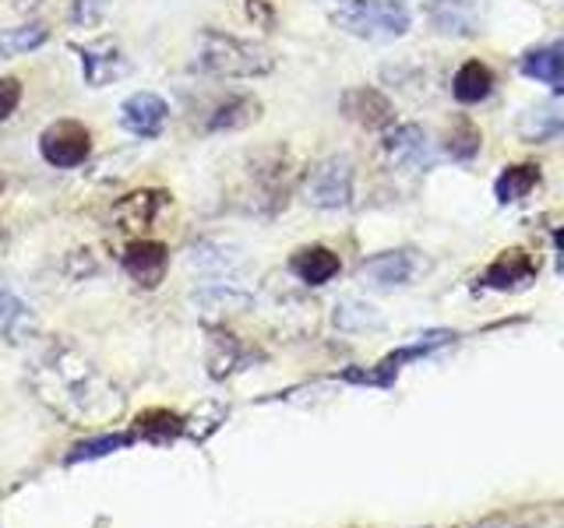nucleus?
<instances>
[{
  "mask_svg": "<svg viewBox=\"0 0 564 528\" xmlns=\"http://www.w3.org/2000/svg\"><path fill=\"white\" fill-rule=\"evenodd\" d=\"M194 307H198L205 317H219V314H237V310H251L254 296L243 293L237 286H226V282H212L208 289L194 293Z\"/></svg>",
  "mask_w": 564,
  "mask_h": 528,
  "instance_id": "6ab92c4d",
  "label": "nucleus"
},
{
  "mask_svg": "<svg viewBox=\"0 0 564 528\" xmlns=\"http://www.w3.org/2000/svg\"><path fill=\"white\" fill-rule=\"evenodd\" d=\"M32 331H35V317L29 314V307L8 289H0V334L11 342H22Z\"/></svg>",
  "mask_w": 564,
  "mask_h": 528,
  "instance_id": "4be33fe9",
  "label": "nucleus"
},
{
  "mask_svg": "<svg viewBox=\"0 0 564 528\" xmlns=\"http://www.w3.org/2000/svg\"><path fill=\"white\" fill-rule=\"evenodd\" d=\"M339 113L352 123H360L367 131H388L395 128V102L388 99L375 85H357L346 88L339 99Z\"/></svg>",
  "mask_w": 564,
  "mask_h": 528,
  "instance_id": "0eeeda50",
  "label": "nucleus"
},
{
  "mask_svg": "<svg viewBox=\"0 0 564 528\" xmlns=\"http://www.w3.org/2000/svg\"><path fill=\"white\" fill-rule=\"evenodd\" d=\"M170 120V106L163 96L155 92H134L128 102L120 106V123L123 131L134 138H159Z\"/></svg>",
  "mask_w": 564,
  "mask_h": 528,
  "instance_id": "f8f14e48",
  "label": "nucleus"
},
{
  "mask_svg": "<svg viewBox=\"0 0 564 528\" xmlns=\"http://www.w3.org/2000/svg\"><path fill=\"white\" fill-rule=\"evenodd\" d=\"M516 131L529 145H546V141L564 138V106H554V102L529 106L516 120Z\"/></svg>",
  "mask_w": 564,
  "mask_h": 528,
  "instance_id": "4468645a",
  "label": "nucleus"
},
{
  "mask_svg": "<svg viewBox=\"0 0 564 528\" xmlns=\"http://www.w3.org/2000/svg\"><path fill=\"white\" fill-rule=\"evenodd\" d=\"M170 205V194L163 187H145V190H131L123 194L120 201H113V211L110 219L120 233H145L152 229V222L159 219V211Z\"/></svg>",
  "mask_w": 564,
  "mask_h": 528,
  "instance_id": "6e6552de",
  "label": "nucleus"
},
{
  "mask_svg": "<svg viewBox=\"0 0 564 528\" xmlns=\"http://www.w3.org/2000/svg\"><path fill=\"white\" fill-rule=\"evenodd\" d=\"M29 387L67 427H110L123 413V392L78 345L53 339L29 363Z\"/></svg>",
  "mask_w": 564,
  "mask_h": 528,
  "instance_id": "f257e3e1",
  "label": "nucleus"
},
{
  "mask_svg": "<svg viewBox=\"0 0 564 528\" xmlns=\"http://www.w3.org/2000/svg\"><path fill=\"white\" fill-rule=\"evenodd\" d=\"M445 152L455 163H469L480 152V128L469 120V117H455L452 131L445 134Z\"/></svg>",
  "mask_w": 564,
  "mask_h": 528,
  "instance_id": "5701e85b",
  "label": "nucleus"
},
{
  "mask_svg": "<svg viewBox=\"0 0 564 528\" xmlns=\"http://www.w3.org/2000/svg\"><path fill=\"white\" fill-rule=\"evenodd\" d=\"M120 444H128V437H102V440H96V444H82L78 454H70V462H82V458H99V454L113 451Z\"/></svg>",
  "mask_w": 564,
  "mask_h": 528,
  "instance_id": "cd10ccee",
  "label": "nucleus"
},
{
  "mask_svg": "<svg viewBox=\"0 0 564 528\" xmlns=\"http://www.w3.org/2000/svg\"><path fill=\"white\" fill-rule=\"evenodd\" d=\"M536 184H540V166L536 163L505 166L498 180H494V198H498V205L522 201V198H529V194L536 190Z\"/></svg>",
  "mask_w": 564,
  "mask_h": 528,
  "instance_id": "412c9836",
  "label": "nucleus"
},
{
  "mask_svg": "<svg viewBox=\"0 0 564 528\" xmlns=\"http://www.w3.org/2000/svg\"><path fill=\"white\" fill-rule=\"evenodd\" d=\"M431 272V257L420 254V251H410V246H402V251H384V254H375L360 264V275L364 282L378 289H402V286H413L423 275Z\"/></svg>",
  "mask_w": 564,
  "mask_h": 528,
  "instance_id": "39448f33",
  "label": "nucleus"
},
{
  "mask_svg": "<svg viewBox=\"0 0 564 528\" xmlns=\"http://www.w3.org/2000/svg\"><path fill=\"white\" fill-rule=\"evenodd\" d=\"M18 102H22V81L18 78H0V120H8Z\"/></svg>",
  "mask_w": 564,
  "mask_h": 528,
  "instance_id": "bb28decb",
  "label": "nucleus"
},
{
  "mask_svg": "<svg viewBox=\"0 0 564 528\" xmlns=\"http://www.w3.org/2000/svg\"><path fill=\"white\" fill-rule=\"evenodd\" d=\"M519 70L525 78H533L540 85H551L557 96H564V40L554 46H540V50H529Z\"/></svg>",
  "mask_w": 564,
  "mask_h": 528,
  "instance_id": "dca6fc26",
  "label": "nucleus"
},
{
  "mask_svg": "<svg viewBox=\"0 0 564 528\" xmlns=\"http://www.w3.org/2000/svg\"><path fill=\"white\" fill-rule=\"evenodd\" d=\"M494 92V75L484 61H466L463 67L455 70L452 78V96L463 102V106H476L484 102Z\"/></svg>",
  "mask_w": 564,
  "mask_h": 528,
  "instance_id": "aec40b11",
  "label": "nucleus"
},
{
  "mask_svg": "<svg viewBox=\"0 0 564 528\" xmlns=\"http://www.w3.org/2000/svg\"><path fill=\"white\" fill-rule=\"evenodd\" d=\"M198 67L216 78H261L275 67V57L261 43L223 29H205L198 35Z\"/></svg>",
  "mask_w": 564,
  "mask_h": 528,
  "instance_id": "f03ea898",
  "label": "nucleus"
},
{
  "mask_svg": "<svg viewBox=\"0 0 564 528\" xmlns=\"http://www.w3.org/2000/svg\"><path fill=\"white\" fill-rule=\"evenodd\" d=\"M0 190H4V180H0Z\"/></svg>",
  "mask_w": 564,
  "mask_h": 528,
  "instance_id": "7c9ffc66",
  "label": "nucleus"
},
{
  "mask_svg": "<svg viewBox=\"0 0 564 528\" xmlns=\"http://www.w3.org/2000/svg\"><path fill=\"white\" fill-rule=\"evenodd\" d=\"M557 246H561V254H564V226L557 229Z\"/></svg>",
  "mask_w": 564,
  "mask_h": 528,
  "instance_id": "c756f323",
  "label": "nucleus"
},
{
  "mask_svg": "<svg viewBox=\"0 0 564 528\" xmlns=\"http://www.w3.org/2000/svg\"><path fill=\"white\" fill-rule=\"evenodd\" d=\"M427 22L445 35H476L484 25L480 0H427Z\"/></svg>",
  "mask_w": 564,
  "mask_h": 528,
  "instance_id": "ddd939ff",
  "label": "nucleus"
},
{
  "mask_svg": "<svg viewBox=\"0 0 564 528\" xmlns=\"http://www.w3.org/2000/svg\"><path fill=\"white\" fill-rule=\"evenodd\" d=\"M120 264L141 289H155L170 272V251L155 240H134V243L123 246Z\"/></svg>",
  "mask_w": 564,
  "mask_h": 528,
  "instance_id": "9d476101",
  "label": "nucleus"
},
{
  "mask_svg": "<svg viewBox=\"0 0 564 528\" xmlns=\"http://www.w3.org/2000/svg\"><path fill=\"white\" fill-rule=\"evenodd\" d=\"M332 25L367 43H395L410 32V11L399 0H349L346 8L332 11Z\"/></svg>",
  "mask_w": 564,
  "mask_h": 528,
  "instance_id": "7ed1b4c3",
  "label": "nucleus"
},
{
  "mask_svg": "<svg viewBox=\"0 0 564 528\" xmlns=\"http://www.w3.org/2000/svg\"><path fill=\"white\" fill-rule=\"evenodd\" d=\"M46 40H50V29L46 25H18V29L0 32V61L22 57V53L40 50Z\"/></svg>",
  "mask_w": 564,
  "mask_h": 528,
  "instance_id": "b1692460",
  "label": "nucleus"
},
{
  "mask_svg": "<svg viewBox=\"0 0 564 528\" xmlns=\"http://www.w3.org/2000/svg\"><path fill=\"white\" fill-rule=\"evenodd\" d=\"M332 321L343 331H370L381 324V314L370 304H360V299H343V304L335 307Z\"/></svg>",
  "mask_w": 564,
  "mask_h": 528,
  "instance_id": "393cba45",
  "label": "nucleus"
},
{
  "mask_svg": "<svg viewBox=\"0 0 564 528\" xmlns=\"http://www.w3.org/2000/svg\"><path fill=\"white\" fill-rule=\"evenodd\" d=\"M70 50L78 53L82 75H85L88 88H106V85H113L117 78L128 75V61H123V53H120V46L113 40H102V43H93V46L70 43Z\"/></svg>",
  "mask_w": 564,
  "mask_h": 528,
  "instance_id": "1a4fd4ad",
  "label": "nucleus"
},
{
  "mask_svg": "<svg viewBox=\"0 0 564 528\" xmlns=\"http://www.w3.org/2000/svg\"><path fill=\"white\" fill-rule=\"evenodd\" d=\"M533 275H536L533 261H529L525 251H519V246H511V251H505L487 268L484 286H490V289H522V286L533 282Z\"/></svg>",
  "mask_w": 564,
  "mask_h": 528,
  "instance_id": "f3484780",
  "label": "nucleus"
},
{
  "mask_svg": "<svg viewBox=\"0 0 564 528\" xmlns=\"http://www.w3.org/2000/svg\"><path fill=\"white\" fill-rule=\"evenodd\" d=\"M381 152L392 158L399 169H427L431 166V141L416 123H402V128H388L381 138Z\"/></svg>",
  "mask_w": 564,
  "mask_h": 528,
  "instance_id": "9b49d317",
  "label": "nucleus"
},
{
  "mask_svg": "<svg viewBox=\"0 0 564 528\" xmlns=\"http://www.w3.org/2000/svg\"><path fill=\"white\" fill-rule=\"evenodd\" d=\"M40 155L57 169H75L88 163V155H93V134H88L82 120H70V117L53 120L40 134Z\"/></svg>",
  "mask_w": 564,
  "mask_h": 528,
  "instance_id": "423d86ee",
  "label": "nucleus"
},
{
  "mask_svg": "<svg viewBox=\"0 0 564 528\" xmlns=\"http://www.w3.org/2000/svg\"><path fill=\"white\" fill-rule=\"evenodd\" d=\"M261 102L254 96H234V99H223L216 110H212L208 123L205 128L208 131H243V128H251V123L261 120Z\"/></svg>",
  "mask_w": 564,
  "mask_h": 528,
  "instance_id": "a211bd4d",
  "label": "nucleus"
},
{
  "mask_svg": "<svg viewBox=\"0 0 564 528\" xmlns=\"http://www.w3.org/2000/svg\"><path fill=\"white\" fill-rule=\"evenodd\" d=\"M339 254L328 251V246H304L290 257V272L304 282V286H325L335 275H339Z\"/></svg>",
  "mask_w": 564,
  "mask_h": 528,
  "instance_id": "2eb2a0df",
  "label": "nucleus"
},
{
  "mask_svg": "<svg viewBox=\"0 0 564 528\" xmlns=\"http://www.w3.org/2000/svg\"><path fill=\"white\" fill-rule=\"evenodd\" d=\"M113 0H75V22L82 29H96L102 22V14L110 11Z\"/></svg>",
  "mask_w": 564,
  "mask_h": 528,
  "instance_id": "a878e982",
  "label": "nucleus"
},
{
  "mask_svg": "<svg viewBox=\"0 0 564 528\" xmlns=\"http://www.w3.org/2000/svg\"><path fill=\"white\" fill-rule=\"evenodd\" d=\"M304 198L314 208H346L352 201V163L346 155H328L304 176Z\"/></svg>",
  "mask_w": 564,
  "mask_h": 528,
  "instance_id": "20e7f679",
  "label": "nucleus"
},
{
  "mask_svg": "<svg viewBox=\"0 0 564 528\" xmlns=\"http://www.w3.org/2000/svg\"><path fill=\"white\" fill-rule=\"evenodd\" d=\"M247 8H251L254 18H261L264 14V0H247Z\"/></svg>",
  "mask_w": 564,
  "mask_h": 528,
  "instance_id": "c85d7f7f",
  "label": "nucleus"
}]
</instances>
